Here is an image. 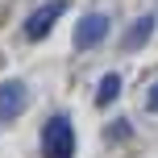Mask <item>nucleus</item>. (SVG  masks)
I'll return each instance as SVG.
<instances>
[{
    "label": "nucleus",
    "instance_id": "f257e3e1",
    "mask_svg": "<svg viewBox=\"0 0 158 158\" xmlns=\"http://www.w3.org/2000/svg\"><path fill=\"white\" fill-rule=\"evenodd\" d=\"M42 158H75V125L67 112H54L42 129Z\"/></svg>",
    "mask_w": 158,
    "mask_h": 158
},
{
    "label": "nucleus",
    "instance_id": "f03ea898",
    "mask_svg": "<svg viewBox=\"0 0 158 158\" xmlns=\"http://www.w3.org/2000/svg\"><path fill=\"white\" fill-rule=\"evenodd\" d=\"M25 104H29V87L21 79H4L0 83V125H13L25 112Z\"/></svg>",
    "mask_w": 158,
    "mask_h": 158
},
{
    "label": "nucleus",
    "instance_id": "7ed1b4c3",
    "mask_svg": "<svg viewBox=\"0 0 158 158\" xmlns=\"http://www.w3.org/2000/svg\"><path fill=\"white\" fill-rule=\"evenodd\" d=\"M63 13H67V0H50V4H42L38 13L25 21V38H29V42H42L50 29H54V21H58Z\"/></svg>",
    "mask_w": 158,
    "mask_h": 158
},
{
    "label": "nucleus",
    "instance_id": "20e7f679",
    "mask_svg": "<svg viewBox=\"0 0 158 158\" xmlns=\"http://www.w3.org/2000/svg\"><path fill=\"white\" fill-rule=\"evenodd\" d=\"M104 38H108V17L104 13L79 17V25H75V50H92V46H100Z\"/></svg>",
    "mask_w": 158,
    "mask_h": 158
},
{
    "label": "nucleus",
    "instance_id": "39448f33",
    "mask_svg": "<svg viewBox=\"0 0 158 158\" xmlns=\"http://www.w3.org/2000/svg\"><path fill=\"white\" fill-rule=\"evenodd\" d=\"M150 33H154V17L146 13V17H137V21L129 25V33H125V50H142Z\"/></svg>",
    "mask_w": 158,
    "mask_h": 158
},
{
    "label": "nucleus",
    "instance_id": "423d86ee",
    "mask_svg": "<svg viewBox=\"0 0 158 158\" xmlns=\"http://www.w3.org/2000/svg\"><path fill=\"white\" fill-rule=\"evenodd\" d=\"M117 96H121V75H117V71H108V75L100 79V92H96V100H100L104 108H108V104L117 100Z\"/></svg>",
    "mask_w": 158,
    "mask_h": 158
},
{
    "label": "nucleus",
    "instance_id": "0eeeda50",
    "mask_svg": "<svg viewBox=\"0 0 158 158\" xmlns=\"http://www.w3.org/2000/svg\"><path fill=\"white\" fill-rule=\"evenodd\" d=\"M133 133V125L129 121H117V125H108V142H121V137H129Z\"/></svg>",
    "mask_w": 158,
    "mask_h": 158
},
{
    "label": "nucleus",
    "instance_id": "6e6552de",
    "mask_svg": "<svg viewBox=\"0 0 158 158\" xmlns=\"http://www.w3.org/2000/svg\"><path fill=\"white\" fill-rule=\"evenodd\" d=\"M146 104H150V112H158V83L150 87V96H146Z\"/></svg>",
    "mask_w": 158,
    "mask_h": 158
}]
</instances>
